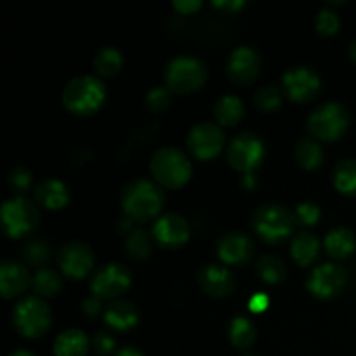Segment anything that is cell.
<instances>
[{"label": "cell", "mask_w": 356, "mask_h": 356, "mask_svg": "<svg viewBox=\"0 0 356 356\" xmlns=\"http://www.w3.org/2000/svg\"><path fill=\"white\" fill-rule=\"evenodd\" d=\"M120 204L131 221L146 222L155 219L162 212L165 193L156 181L136 177L129 181L122 190Z\"/></svg>", "instance_id": "obj_1"}, {"label": "cell", "mask_w": 356, "mask_h": 356, "mask_svg": "<svg viewBox=\"0 0 356 356\" xmlns=\"http://www.w3.org/2000/svg\"><path fill=\"white\" fill-rule=\"evenodd\" d=\"M149 170L156 183L162 188L177 190L190 181L193 174L191 160L183 149L176 146H163L153 153L149 160Z\"/></svg>", "instance_id": "obj_2"}, {"label": "cell", "mask_w": 356, "mask_h": 356, "mask_svg": "<svg viewBox=\"0 0 356 356\" xmlns=\"http://www.w3.org/2000/svg\"><path fill=\"white\" fill-rule=\"evenodd\" d=\"M106 99V86L94 75H79L70 80L63 89V104L79 117L92 115Z\"/></svg>", "instance_id": "obj_3"}, {"label": "cell", "mask_w": 356, "mask_h": 356, "mask_svg": "<svg viewBox=\"0 0 356 356\" xmlns=\"http://www.w3.org/2000/svg\"><path fill=\"white\" fill-rule=\"evenodd\" d=\"M209 75L207 65L202 61L197 56L181 54L174 56L165 66L163 72V80H165V87L172 94H186L195 92L200 89L205 83Z\"/></svg>", "instance_id": "obj_4"}, {"label": "cell", "mask_w": 356, "mask_h": 356, "mask_svg": "<svg viewBox=\"0 0 356 356\" xmlns=\"http://www.w3.org/2000/svg\"><path fill=\"white\" fill-rule=\"evenodd\" d=\"M296 222L294 212L280 204H264L252 214V229L266 243H282L292 236Z\"/></svg>", "instance_id": "obj_5"}, {"label": "cell", "mask_w": 356, "mask_h": 356, "mask_svg": "<svg viewBox=\"0 0 356 356\" xmlns=\"http://www.w3.org/2000/svg\"><path fill=\"white\" fill-rule=\"evenodd\" d=\"M306 125L309 136L316 141H337L350 127V111L337 101H327L309 113Z\"/></svg>", "instance_id": "obj_6"}, {"label": "cell", "mask_w": 356, "mask_h": 356, "mask_svg": "<svg viewBox=\"0 0 356 356\" xmlns=\"http://www.w3.org/2000/svg\"><path fill=\"white\" fill-rule=\"evenodd\" d=\"M40 222V209L37 202L24 195H14L2 205V229L9 238H23L31 235Z\"/></svg>", "instance_id": "obj_7"}, {"label": "cell", "mask_w": 356, "mask_h": 356, "mask_svg": "<svg viewBox=\"0 0 356 356\" xmlns=\"http://www.w3.org/2000/svg\"><path fill=\"white\" fill-rule=\"evenodd\" d=\"M14 329L26 339H38L52 323V309L38 296L23 298L13 309Z\"/></svg>", "instance_id": "obj_8"}, {"label": "cell", "mask_w": 356, "mask_h": 356, "mask_svg": "<svg viewBox=\"0 0 356 356\" xmlns=\"http://www.w3.org/2000/svg\"><path fill=\"white\" fill-rule=\"evenodd\" d=\"M264 156H266V145L263 138L250 131L236 134L226 149L228 163L242 174H254V170L264 162Z\"/></svg>", "instance_id": "obj_9"}, {"label": "cell", "mask_w": 356, "mask_h": 356, "mask_svg": "<svg viewBox=\"0 0 356 356\" xmlns=\"http://www.w3.org/2000/svg\"><path fill=\"white\" fill-rule=\"evenodd\" d=\"M132 284V273L125 264H101L90 275V292L101 301H117Z\"/></svg>", "instance_id": "obj_10"}, {"label": "cell", "mask_w": 356, "mask_h": 356, "mask_svg": "<svg viewBox=\"0 0 356 356\" xmlns=\"http://www.w3.org/2000/svg\"><path fill=\"white\" fill-rule=\"evenodd\" d=\"M282 90L296 103H309L322 90V76L312 66H292L282 76Z\"/></svg>", "instance_id": "obj_11"}, {"label": "cell", "mask_w": 356, "mask_h": 356, "mask_svg": "<svg viewBox=\"0 0 356 356\" xmlns=\"http://www.w3.org/2000/svg\"><path fill=\"white\" fill-rule=\"evenodd\" d=\"M348 284L346 268L337 263H322L306 278V289L318 299H332L344 291Z\"/></svg>", "instance_id": "obj_12"}, {"label": "cell", "mask_w": 356, "mask_h": 356, "mask_svg": "<svg viewBox=\"0 0 356 356\" xmlns=\"http://www.w3.org/2000/svg\"><path fill=\"white\" fill-rule=\"evenodd\" d=\"M225 131L214 122H200L190 129L186 138L188 149L198 160L216 159L225 148Z\"/></svg>", "instance_id": "obj_13"}, {"label": "cell", "mask_w": 356, "mask_h": 356, "mask_svg": "<svg viewBox=\"0 0 356 356\" xmlns=\"http://www.w3.org/2000/svg\"><path fill=\"white\" fill-rule=\"evenodd\" d=\"M263 58L259 51L250 45H238L233 49L226 61V75L236 86H249L259 76Z\"/></svg>", "instance_id": "obj_14"}, {"label": "cell", "mask_w": 356, "mask_h": 356, "mask_svg": "<svg viewBox=\"0 0 356 356\" xmlns=\"http://www.w3.org/2000/svg\"><path fill=\"white\" fill-rule=\"evenodd\" d=\"M56 261L61 273L72 280H82L94 270V252L83 242H70L63 245Z\"/></svg>", "instance_id": "obj_15"}, {"label": "cell", "mask_w": 356, "mask_h": 356, "mask_svg": "<svg viewBox=\"0 0 356 356\" xmlns=\"http://www.w3.org/2000/svg\"><path fill=\"white\" fill-rule=\"evenodd\" d=\"M191 228L186 218L176 212L159 216L152 226V236L163 249H177L190 240Z\"/></svg>", "instance_id": "obj_16"}, {"label": "cell", "mask_w": 356, "mask_h": 356, "mask_svg": "<svg viewBox=\"0 0 356 356\" xmlns=\"http://www.w3.org/2000/svg\"><path fill=\"white\" fill-rule=\"evenodd\" d=\"M254 240L243 232H226L222 233L216 243V252L222 264L229 266H243L249 263L254 256Z\"/></svg>", "instance_id": "obj_17"}, {"label": "cell", "mask_w": 356, "mask_h": 356, "mask_svg": "<svg viewBox=\"0 0 356 356\" xmlns=\"http://www.w3.org/2000/svg\"><path fill=\"white\" fill-rule=\"evenodd\" d=\"M197 282L205 294L212 298H228L236 287V278L226 264L207 263L198 270Z\"/></svg>", "instance_id": "obj_18"}, {"label": "cell", "mask_w": 356, "mask_h": 356, "mask_svg": "<svg viewBox=\"0 0 356 356\" xmlns=\"http://www.w3.org/2000/svg\"><path fill=\"white\" fill-rule=\"evenodd\" d=\"M30 271L24 263L3 259L0 263V292L3 299H14L23 294L31 284Z\"/></svg>", "instance_id": "obj_19"}, {"label": "cell", "mask_w": 356, "mask_h": 356, "mask_svg": "<svg viewBox=\"0 0 356 356\" xmlns=\"http://www.w3.org/2000/svg\"><path fill=\"white\" fill-rule=\"evenodd\" d=\"M139 318H141V313H139V308L132 301L117 299V301H111L104 308V323L111 330H117V332L134 329L138 325Z\"/></svg>", "instance_id": "obj_20"}, {"label": "cell", "mask_w": 356, "mask_h": 356, "mask_svg": "<svg viewBox=\"0 0 356 356\" xmlns=\"http://www.w3.org/2000/svg\"><path fill=\"white\" fill-rule=\"evenodd\" d=\"M35 202L49 211H59L70 202V190L61 179L47 177L35 186Z\"/></svg>", "instance_id": "obj_21"}, {"label": "cell", "mask_w": 356, "mask_h": 356, "mask_svg": "<svg viewBox=\"0 0 356 356\" xmlns=\"http://www.w3.org/2000/svg\"><path fill=\"white\" fill-rule=\"evenodd\" d=\"M320 250H322V243L315 233L302 229L298 235L292 236L291 256L299 266L306 268L315 264L320 259Z\"/></svg>", "instance_id": "obj_22"}, {"label": "cell", "mask_w": 356, "mask_h": 356, "mask_svg": "<svg viewBox=\"0 0 356 356\" xmlns=\"http://www.w3.org/2000/svg\"><path fill=\"white\" fill-rule=\"evenodd\" d=\"M323 247L332 259H346L356 250V235L346 226H334L327 232Z\"/></svg>", "instance_id": "obj_23"}, {"label": "cell", "mask_w": 356, "mask_h": 356, "mask_svg": "<svg viewBox=\"0 0 356 356\" xmlns=\"http://www.w3.org/2000/svg\"><path fill=\"white\" fill-rule=\"evenodd\" d=\"M90 350V339L80 329H66L56 337L54 351L56 356H87Z\"/></svg>", "instance_id": "obj_24"}, {"label": "cell", "mask_w": 356, "mask_h": 356, "mask_svg": "<svg viewBox=\"0 0 356 356\" xmlns=\"http://www.w3.org/2000/svg\"><path fill=\"white\" fill-rule=\"evenodd\" d=\"M226 332H228V339L236 350L245 351L256 343L257 329L252 318L245 315H235L226 325Z\"/></svg>", "instance_id": "obj_25"}, {"label": "cell", "mask_w": 356, "mask_h": 356, "mask_svg": "<svg viewBox=\"0 0 356 356\" xmlns=\"http://www.w3.org/2000/svg\"><path fill=\"white\" fill-rule=\"evenodd\" d=\"M245 115V104L235 94H225L214 104V117L222 127H235Z\"/></svg>", "instance_id": "obj_26"}, {"label": "cell", "mask_w": 356, "mask_h": 356, "mask_svg": "<svg viewBox=\"0 0 356 356\" xmlns=\"http://www.w3.org/2000/svg\"><path fill=\"white\" fill-rule=\"evenodd\" d=\"M294 156L298 165L305 170L318 169L323 163V160H325L322 145L315 138H312V136L309 138H301L296 143Z\"/></svg>", "instance_id": "obj_27"}, {"label": "cell", "mask_w": 356, "mask_h": 356, "mask_svg": "<svg viewBox=\"0 0 356 356\" xmlns=\"http://www.w3.org/2000/svg\"><path fill=\"white\" fill-rule=\"evenodd\" d=\"M256 273L264 284L278 285L287 278V264L273 254H264L257 259Z\"/></svg>", "instance_id": "obj_28"}, {"label": "cell", "mask_w": 356, "mask_h": 356, "mask_svg": "<svg viewBox=\"0 0 356 356\" xmlns=\"http://www.w3.org/2000/svg\"><path fill=\"white\" fill-rule=\"evenodd\" d=\"M31 287L38 298H54L63 289V277L52 268H40L31 278Z\"/></svg>", "instance_id": "obj_29"}, {"label": "cell", "mask_w": 356, "mask_h": 356, "mask_svg": "<svg viewBox=\"0 0 356 356\" xmlns=\"http://www.w3.org/2000/svg\"><path fill=\"white\" fill-rule=\"evenodd\" d=\"M124 249L127 256L134 261H145L153 252V238L143 228H134L125 236Z\"/></svg>", "instance_id": "obj_30"}, {"label": "cell", "mask_w": 356, "mask_h": 356, "mask_svg": "<svg viewBox=\"0 0 356 356\" xmlns=\"http://www.w3.org/2000/svg\"><path fill=\"white\" fill-rule=\"evenodd\" d=\"M124 66V56L113 45H104L94 56V70L99 76H115Z\"/></svg>", "instance_id": "obj_31"}, {"label": "cell", "mask_w": 356, "mask_h": 356, "mask_svg": "<svg viewBox=\"0 0 356 356\" xmlns=\"http://www.w3.org/2000/svg\"><path fill=\"white\" fill-rule=\"evenodd\" d=\"M332 183L343 195H356V159H344L332 170Z\"/></svg>", "instance_id": "obj_32"}, {"label": "cell", "mask_w": 356, "mask_h": 356, "mask_svg": "<svg viewBox=\"0 0 356 356\" xmlns=\"http://www.w3.org/2000/svg\"><path fill=\"white\" fill-rule=\"evenodd\" d=\"M23 261L26 266L31 268H45L44 264H47V261L51 259V245L45 242L44 238H30L26 243L23 245Z\"/></svg>", "instance_id": "obj_33"}, {"label": "cell", "mask_w": 356, "mask_h": 356, "mask_svg": "<svg viewBox=\"0 0 356 356\" xmlns=\"http://www.w3.org/2000/svg\"><path fill=\"white\" fill-rule=\"evenodd\" d=\"M284 90L282 87L275 86V83H266V86L259 87L254 94V103L259 108L261 111H266V113H271V111L278 110L282 106V101H284Z\"/></svg>", "instance_id": "obj_34"}, {"label": "cell", "mask_w": 356, "mask_h": 356, "mask_svg": "<svg viewBox=\"0 0 356 356\" xmlns=\"http://www.w3.org/2000/svg\"><path fill=\"white\" fill-rule=\"evenodd\" d=\"M315 28L322 37H332L341 28L339 14L330 7H322L315 16Z\"/></svg>", "instance_id": "obj_35"}, {"label": "cell", "mask_w": 356, "mask_h": 356, "mask_svg": "<svg viewBox=\"0 0 356 356\" xmlns=\"http://www.w3.org/2000/svg\"><path fill=\"white\" fill-rule=\"evenodd\" d=\"M145 104L152 113H163L172 104V92L165 86H156L148 90Z\"/></svg>", "instance_id": "obj_36"}, {"label": "cell", "mask_w": 356, "mask_h": 356, "mask_svg": "<svg viewBox=\"0 0 356 356\" xmlns=\"http://www.w3.org/2000/svg\"><path fill=\"white\" fill-rule=\"evenodd\" d=\"M320 216H322V211H320L315 202H301L294 211L296 222H298V226H305V228L315 226L318 222Z\"/></svg>", "instance_id": "obj_37"}, {"label": "cell", "mask_w": 356, "mask_h": 356, "mask_svg": "<svg viewBox=\"0 0 356 356\" xmlns=\"http://www.w3.org/2000/svg\"><path fill=\"white\" fill-rule=\"evenodd\" d=\"M115 346H117V341L106 330H97L90 339V350L99 356H110L115 353Z\"/></svg>", "instance_id": "obj_38"}, {"label": "cell", "mask_w": 356, "mask_h": 356, "mask_svg": "<svg viewBox=\"0 0 356 356\" xmlns=\"http://www.w3.org/2000/svg\"><path fill=\"white\" fill-rule=\"evenodd\" d=\"M31 184V172L28 170V167L17 165L14 167L9 172V188L14 193L21 195L23 191H26Z\"/></svg>", "instance_id": "obj_39"}, {"label": "cell", "mask_w": 356, "mask_h": 356, "mask_svg": "<svg viewBox=\"0 0 356 356\" xmlns=\"http://www.w3.org/2000/svg\"><path fill=\"white\" fill-rule=\"evenodd\" d=\"M172 6L181 14H195L204 6V2L202 0H174Z\"/></svg>", "instance_id": "obj_40"}, {"label": "cell", "mask_w": 356, "mask_h": 356, "mask_svg": "<svg viewBox=\"0 0 356 356\" xmlns=\"http://www.w3.org/2000/svg\"><path fill=\"white\" fill-rule=\"evenodd\" d=\"M101 299H97L96 296H90V298L83 299L82 301V313L89 318H94L101 313Z\"/></svg>", "instance_id": "obj_41"}, {"label": "cell", "mask_w": 356, "mask_h": 356, "mask_svg": "<svg viewBox=\"0 0 356 356\" xmlns=\"http://www.w3.org/2000/svg\"><path fill=\"white\" fill-rule=\"evenodd\" d=\"M212 6L226 10V13H236V10L245 6V2L243 0H222V2L221 0H216V2H212Z\"/></svg>", "instance_id": "obj_42"}, {"label": "cell", "mask_w": 356, "mask_h": 356, "mask_svg": "<svg viewBox=\"0 0 356 356\" xmlns=\"http://www.w3.org/2000/svg\"><path fill=\"white\" fill-rule=\"evenodd\" d=\"M268 306V298L264 294H261V292H257L256 296H252L249 301V308L252 309L254 313H261L264 312Z\"/></svg>", "instance_id": "obj_43"}, {"label": "cell", "mask_w": 356, "mask_h": 356, "mask_svg": "<svg viewBox=\"0 0 356 356\" xmlns=\"http://www.w3.org/2000/svg\"><path fill=\"white\" fill-rule=\"evenodd\" d=\"M115 356H145V353L134 346H124L115 353Z\"/></svg>", "instance_id": "obj_44"}, {"label": "cell", "mask_w": 356, "mask_h": 356, "mask_svg": "<svg viewBox=\"0 0 356 356\" xmlns=\"http://www.w3.org/2000/svg\"><path fill=\"white\" fill-rule=\"evenodd\" d=\"M242 181H243L242 186H250V188L256 186V176H254V174H243Z\"/></svg>", "instance_id": "obj_45"}, {"label": "cell", "mask_w": 356, "mask_h": 356, "mask_svg": "<svg viewBox=\"0 0 356 356\" xmlns=\"http://www.w3.org/2000/svg\"><path fill=\"white\" fill-rule=\"evenodd\" d=\"M348 52H350V58H351V61L356 63V37L353 38V40H351V44H350V49H348Z\"/></svg>", "instance_id": "obj_46"}, {"label": "cell", "mask_w": 356, "mask_h": 356, "mask_svg": "<svg viewBox=\"0 0 356 356\" xmlns=\"http://www.w3.org/2000/svg\"><path fill=\"white\" fill-rule=\"evenodd\" d=\"M9 356H35V355L28 350H16V351H13Z\"/></svg>", "instance_id": "obj_47"}, {"label": "cell", "mask_w": 356, "mask_h": 356, "mask_svg": "<svg viewBox=\"0 0 356 356\" xmlns=\"http://www.w3.org/2000/svg\"><path fill=\"white\" fill-rule=\"evenodd\" d=\"M240 356H257V355H249V353H245V355H240Z\"/></svg>", "instance_id": "obj_48"}]
</instances>
